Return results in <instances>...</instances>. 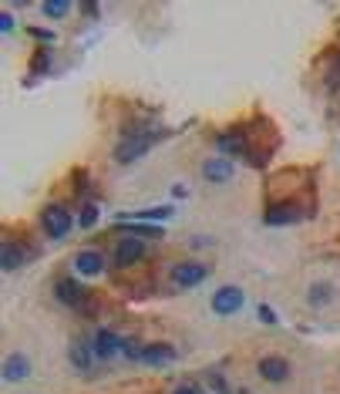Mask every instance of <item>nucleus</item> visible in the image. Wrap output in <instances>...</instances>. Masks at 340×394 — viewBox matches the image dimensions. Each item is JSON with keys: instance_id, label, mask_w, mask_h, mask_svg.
<instances>
[{"instance_id": "1", "label": "nucleus", "mask_w": 340, "mask_h": 394, "mask_svg": "<svg viewBox=\"0 0 340 394\" xmlns=\"http://www.w3.org/2000/svg\"><path fill=\"white\" fill-rule=\"evenodd\" d=\"M256 374L266 384H287L290 381V360H283V357H276V354H266V357H259Z\"/></svg>"}, {"instance_id": "2", "label": "nucleus", "mask_w": 340, "mask_h": 394, "mask_svg": "<svg viewBox=\"0 0 340 394\" xmlns=\"http://www.w3.org/2000/svg\"><path fill=\"white\" fill-rule=\"evenodd\" d=\"M169 276H172V283L179 286V290H192V286H199L206 276H209V267H202V263H175L169 270Z\"/></svg>"}, {"instance_id": "3", "label": "nucleus", "mask_w": 340, "mask_h": 394, "mask_svg": "<svg viewBox=\"0 0 340 394\" xmlns=\"http://www.w3.org/2000/svg\"><path fill=\"white\" fill-rule=\"evenodd\" d=\"M41 226L51 239H64L71 233V216H68V209H61V206H47L41 212Z\"/></svg>"}, {"instance_id": "4", "label": "nucleus", "mask_w": 340, "mask_h": 394, "mask_svg": "<svg viewBox=\"0 0 340 394\" xmlns=\"http://www.w3.org/2000/svg\"><path fill=\"white\" fill-rule=\"evenodd\" d=\"M243 290L239 286H219L213 293V314L219 317H233V314H239V307H243Z\"/></svg>"}, {"instance_id": "5", "label": "nucleus", "mask_w": 340, "mask_h": 394, "mask_svg": "<svg viewBox=\"0 0 340 394\" xmlns=\"http://www.w3.org/2000/svg\"><path fill=\"white\" fill-rule=\"evenodd\" d=\"M152 138H155V135H128L125 142L115 149V158H118V162H135L138 156H145V152L152 149Z\"/></svg>"}, {"instance_id": "6", "label": "nucleus", "mask_w": 340, "mask_h": 394, "mask_svg": "<svg viewBox=\"0 0 340 394\" xmlns=\"http://www.w3.org/2000/svg\"><path fill=\"white\" fill-rule=\"evenodd\" d=\"M334 297H337V286H334L330 280H313V283L306 286V304H310V307H317V310L330 307V304H334Z\"/></svg>"}, {"instance_id": "7", "label": "nucleus", "mask_w": 340, "mask_h": 394, "mask_svg": "<svg viewBox=\"0 0 340 394\" xmlns=\"http://www.w3.org/2000/svg\"><path fill=\"white\" fill-rule=\"evenodd\" d=\"M142 256H145V243L142 239H135V236L118 239V246H115V267H131Z\"/></svg>"}, {"instance_id": "8", "label": "nucleus", "mask_w": 340, "mask_h": 394, "mask_svg": "<svg viewBox=\"0 0 340 394\" xmlns=\"http://www.w3.org/2000/svg\"><path fill=\"white\" fill-rule=\"evenodd\" d=\"M118 347H122L118 334H112L108 327H98V330H94V341H91L94 357H115V354H118Z\"/></svg>"}, {"instance_id": "9", "label": "nucleus", "mask_w": 340, "mask_h": 394, "mask_svg": "<svg viewBox=\"0 0 340 394\" xmlns=\"http://www.w3.org/2000/svg\"><path fill=\"white\" fill-rule=\"evenodd\" d=\"M202 175H206V182H213V186H226V182L233 179V165H229V158H206Z\"/></svg>"}, {"instance_id": "10", "label": "nucleus", "mask_w": 340, "mask_h": 394, "mask_svg": "<svg viewBox=\"0 0 340 394\" xmlns=\"http://www.w3.org/2000/svg\"><path fill=\"white\" fill-rule=\"evenodd\" d=\"M31 374V360L21 354V351H14V354L3 360V381H24Z\"/></svg>"}, {"instance_id": "11", "label": "nucleus", "mask_w": 340, "mask_h": 394, "mask_svg": "<svg viewBox=\"0 0 340 394\" xmlns=\"http://www.w3.org/2000/svg\"><path fill=\"white\" fill-rule=\"evenodd\" d=\"M75 270L81 276H98L105 270V260H101V253H94V249H81V253L75 256Z\"/></svg>"}, {"instance_id": "12", "label": "nucleus", "mask_w": 340, "mask_h": 394, "mask_svg": "<svg viewBox=\"0 0 340 394\" xmlns=\"http://www.w3.org/2000/svg\"><path fill=\"white\" fill-rule=\"evenodd\" d=\"M303 216V209H300L297 202H283V206H273L270 209V216H266V223H293V219H300Z\"/></svg>"}, {"instance_id": "13", "label": "nucleus", "mask_w": 340, "mask_h": 394, "mask_svg": "<svg viewBox=\"0 0 340 394\" xmlns=\"http://www.w3.org/2000/svg\"><path fill=\"white\" fill-rule=\"evenodd\" d=\"M54 290H57V300L68 304V307H81V300H85V297H81V286L71 283V280H61Z\"/></svg>"}, {"instance_id": "14", "label": "nucleus", "mask_w": 340, "mask_h": 394, "mask_svg": "<svg viewBox=\"0 0 340 394\" xmlns=\"http://www.w3.org/2000/svg\"><path fill=\"white\" fill-rule=\"evenodd\" d=\"M219 149L226 152V158H236V156H246V138L229 132V135H219Z\"/></svg>"}, {"instance_id": "15", "label": "nucleus", "mask_w": 340, "mask_h": 394, "mask_svg": "<svg viewBox=\"0 0 340 394\" xmlns=\"http://www.w3.org/2000/svg\"><path fill=\"white\" fill-rule=\"evenodd\" d=\"M175 357V347L172 344H152V347H142V360L145 364H166Z\"/></svg>"}, {"instance_id": "16", "label": "nucleus", "mask_w": 340, "mask_h": 394, "mask_svg": "<svg viewBox=\"0 0 340 394\" xmlns=\"http://www.w3.org/2000/svg\"><path fill=\"white\" fill-rule=\"evenodd\" d=\"M91 360H94V351H91L88 344H81V341H75V344H71V364H75L81 374H88V371H91Z\"/></svg>"}, {"instance_id": "17", "label": "nucleus", "mask_w": 340, "mask_h": 394, "mask_svg": "<svg viewBox=\"0 0 340 394\" xmlns=\"http://www.w3.org/2000/svg\"><path fill=\"white\" fill-rule=\"evenodd\" d=\"M3 270H17L21 263H24V249L17 246V243H3Z\"/></svg>"}, {"instance_id": "18", "label": "nucleus", "mask_w": 340, "mask_h": 394, "mask_svg": "<svg viewBox=\"0 0 340 394\" xmlns=\"http://www.w3.org/2000/svg\"><path fill=\"white\" fill-rule=\"evenodd\" d=\"M41 10L51 21H61V17L71 14V3H68V0H51V3H41Z\"/></svg>"}, {"instance_id": "19", "label": "nucleus", "mask_w": 340, "mask_h": 394, "mask_svg": "<svg viewBox=\"0 0 340 394\" xmlns=\"http://www.w3.org/2000/svg\"><path fill=\"white\" fill-rule=\"evenodd\" d=\"M125 230L131 236H142V233H145V236H159V233H162L159 226H125Z\"/></svg>"}, {"instance_id": "20", "label": "nucleus", "mask_w": 340, "mask_h": 394, "mask_svg": "<svg viewBox=\"0 0 340 394\" xmlns=\"http://www.w3.org/2000/svg\"><path fill=\"white\" fill-rule=\"evenodd\" d=\"M94 223H98V209H94V206H88L85 216H81V226H94Z\"/></svg>"}, {"instance_id": "21", "label": "nucleus", "mask_w": 340, "mask_h": 394, "mask_svg": "<svg viewBox=\"0 0 340 394\" xmlns=\"http://www.w3.org/2000/svg\"><path fill=\"white\" fill-rule=\"evenodd\" d=\"M0 31H3V34H7V31H14V17H10V14H3V17H0Z\"/></svg>"}, {"instance_id": "22", "label": "nucleus", "mask_w": 340, "mask_h": 394, "mask_svg": "<svg viewBox=\"0 0 340 394\" xmlns=\"http://www.w3.org/2000/svg\"><path fill=\"white\" fill-rule=\"evenodd\" d=\"M259 317H263L266 323H273V310H270V307H259Z\"/></svg>"}, {"instance_id": "23", "label": "nucleus", "mask_w": 340, "mask_h": 394, "mask_svg": "<svg viewBox=\"0 0 340 394\" xmlns=\"http://www.w3.org/2000/svg\"><path fill=\"white\" fill-rule=\"evenodd\" d=\"M175 394H199V391H196V388H189V384H185V388H179V391H175Z\"/></svg>"}, {"instance_id": "24", "label": "nucleus", "mask_w": 340, "mask_h": 394, "mask_svg": "<svg viewBox=\"0 0 340 394\" xmlns=\"http://www.w3.org/2000/svg\"><path fill=\"white\" fill-rule=\"evenodd\" d=\"M243 394H246V391H243Z\"/></svg>"}]
</instances>
